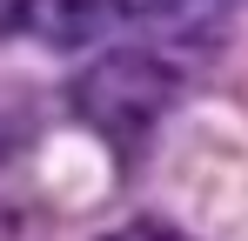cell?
Here are the masks:
<instances>
[{"label": "cell", "instance_id": "obj_2", "mask_svg": "<svg viewBox=\"0 0 248 241\" xmlns=\"http://www.w3.org/2000/svg\"><path fill=\"white\" fill-rule=\"evenodd\" d=\"M121 20H141L155 34H174V40H208L221 27V0H108Z\"/></svg>", "mask_w": 248, "mask_h": 241}, {"label": "cell", "instance_id": "obj_1", "mask_svg": "<svg viewBox=\"0 0 248 241\" xmlns=\"http://www.w3.org/2000/svg\"><path fill=\"white\" fill-rule=\"evenodd\" d=\"M174 107V67L155 47H108L81 80H74V114L108 141V148H141L161 114Z\"/></svg>", "mask_w": 248, "mask_h": 241}, {"label": "cell", "instance_id": "obj_3", "mask_svg": "<svg viewBox=\"0 0 248 241\" xmlns=\"http://www.w3.org/2000/svg\"><path fill=\"white\" fill-rule=\"evenodd\" d=\"M101 241H174L161 228V221H127V228H114V235H101Z\"/></svg>", "mask_w": 248, "mask_h": 241}, {"label": "cell", "instance_id": "obj_4", "mask_svg": "<svg viewBox=\"0 0 248 241\" xmlns=\"http://www.w3.org/2000/svg\"><path fill=\"white\" fill-rule=\"evenodd\" d=\"M7 20H14V0H0V27H7Z\"/></svg>", "mask_w": 248, "mask_h": 241}]
</instances>
